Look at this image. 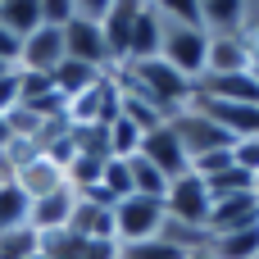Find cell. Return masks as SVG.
<instances>
[{"mask_svg":"<svg viewBox=\"0 0 259 259\" xmlns=\"http://www.w3.org/2000/svg\"><path fill=\"white\" fill-rule=\"evenodd\" d=\"M114 82H118V91H123V96L146 100V105H150V109H159L164 118H173V114H182V109H191V105H196V82H191V77H182L178 68H168L164 59L123 64V68H114Z\"/></svg>","mask_w":259,"mask_h":259,"instance_id":"1","label":"cell"},{"mask_svg":"<svg viewBox=\"0 0 259 259\" xmlns=\"http://www.w3.org/2000/svg\"><path fill=\"white\" fill-rule=\"evenodd\" d=\"M205 50H209V32H205V27H168V23H164L159 59H164L168 68H178L182 77L200 82V77H205Z\"/></svg>","mask_w":259,"mask_h":259,"instance_id":"2","label":"cell"},{"mask_svg":"<svg viewBox=\"0 0 259 259\" xmlns=\"http://www.w3.org/2000/svg\"><path fill=\"white\" fill-rule=\"evenodd\" d=\"M164 223V200L155 196H123L114 205V241L132 246V241H150Z\"/></svg>","mask_w":259,"mask_h":259,"instance_id":"3","label":"cell"},{"mask_svg":"<svg viewBox=\"0 0 259 259\" xmlns=\"http://www.w3.org/2000/svg\"><path fill=\"white\" fill-rule=\"evenodd\" d=\"M173 123V132H178V141H182V150H187V164L191 159H200V155H214V150H232L237 141L209 118V114H200L196 105L191 109H182V114H173L168 118Z\"/></svg>","mask_w":259,"mask_h":259,"instance_id":"4","label":"cell"},{"mask_svg":"<svg viewBox=\"0 0 259 259\" xmlns=\"http://www.w3.org/2000/svg\"><path fill=\"white\" fill-rule=\"evenodd\" d=\"M209 205H214V196L196 173L173 178L168 191H164V214L178 219V223H191V228H209Z\"/></svg>","mask_w":259,"mask_h":259,"instance_id":"5","label":"cell"},{"mask_svg":"<svg viewBox=\"0 0 259 259\" xmlns=\"http://www.w3.org/2000/svg\"><path fill=\"white\" fill-rule=\"evenodd\" d=\"M64 59H68L64 55V27H46L41 23L32 36L18 41V68L23 73H55Z\"/></svg>","mask_w":259,"mask_h":259,"instance_id":"6","label":"cell"},{"mask_svg":"<svg viewBox=\"0 0 259 259\" xmlns=\"http://www.w3.org/2000/svg\"><path fill=\"white\" fill-rule=\"evenodd\" d=\"M141 159H150L168 182L173 178H182L191 164H187V150H182V141H178V132H173V123H159V127H150L146 137H141V150H137Z\"/></svg>","mask_w":259,"mask_h":259,"instance_id":"7","label":"cell"},{"mask_svg":"<svg viewBox=\"0 0 259 259\" xmlns=\"http://www.w3.org/2000/svg\"><path fill=\"white\" fill-rule=\"evenodd\" d=\"M137 14H141L137 0H109V14H105V23H100V32H105V50H109V73L127 64V46H132Z\"/></svg>","mask_w":259,"mask_h":259,"instance_id":"8","label":"cell"},{"mask_svg":"<svg viewBox=\"0 0 259 259\" xmlns=\"http://www.w3.org/2000/svg\"><path fill=\"white\" fill-rule=\"evenodd\" d=\"M64 55L77 59V64H91V68H105L109 73V50H105V32L100 23H87L73 14V23L64 27Z\"/></svg>","mask_w":259,"mask_h":259,"instance_id":"9","label":"cell"},{"mask_svg":"<svg viewBox=\"0 0 259 259\" xmlns=\"http://www.w3.org/2000/svg\"><path fill=\"white\" fill-rule=\"evenodd\" d=\"M18 105L36 118H64V96L55 91V77L50 73H23L18 68Z\"/></svg>","mask_w":259,"mask_h":259,"instance_id":"10","label":"cell"},{"mask_svg":"<svg viewBox=\"0 0 259 259\" xmlns=\"http://www.w3.org/2000/svg\"><path fill=\"white\" fill-rule=\"evenodd\" d=\"M196 109L209 114L232 141L241 137H259V105H232V100H209V96H196Z\"/></svg>","mask_w":259,"mask_h":259,"instance_id":"11","label":"cell"},{"mask_svg":"<svg viewBox=\"0 0 259 259\" xmlns=\"http://www.w3.org/2000/svg\"><path fill=\"white\" fill-rule=\"evenodd\" d=\"M259 223V200L255 191H232V196H219L209 205V237L214 232H237V228H255Z\"/></svg>","mask_w":259,"mask_h":259,"instance_id":"12","label":"cell"},{"mask_svg":"<svg viewBox=\"0 0 259 259\" xmlns=\"http://www.w3.org/2000/svg\"><path fill=\"white\" fill-rule=\"evenodd\" d=\"M255 55L241 36H209L205 50V77H232V73H250Z\"/></svg>","mask_w":259,"mask_h":259,"instance_id":"13","label":"cell"},{"mask_svg":"<svg viewBox=\"0 0 259 259\" xmlns=\"http://www.w3.org/2000/svg\"><path fill=\"white\" fill-rule=\"evenodd\" d=\"M73 209H77V191H73V187H59V191L32 200L27 228H32V232H59V228L73 223Z\"/></svg>","mask_w":259,"mask_h":259,"instance_id":"14","label":"cell"},{"mask_svg":"<svg viewBox=\"0 0 259 259\" xmlns=\"http://www.w3.org/2000/svg\"><path fill=\"white\" fill-rule=\"evenodd\" d=\"M18 187H23V196L27 200H41V196H50V191H59V187H68V178H64V168L55 164V159H46V155H36V159H27L23 168H14L9 173Z\"/></svg>","mask_w":259,"mask_h":259,"instance_id":"15","label":"cell"},{"mask_svg":"<svg viewBox=\"0 0 259 259\" xmlns=\"http://www.w3.org/2000/svg\"><path fill=\"white\" fill-rule=\"evenodd\" d=\"M196 96L209 100H232V105H259V82L250 73H232V77H200Z\"/></svg>","mask_w":259,"mask_h":259,"instance_id":"16","label":"cell"},{"mask_svg":"<svg viewBox=\"0 0 259 259\" xmlns=\"http://www.w3.org/2000/svg\"><path fill=\"white\" fill-rule=\"evenodd\" d=\"M200 23L209 36H241L246 0H200Z\"/></svg>","mask_w":259,"mask_h":259,"instance_id":"17","label":"cell"},{"mask_svg":"<svg viewBox=\"0 0 259 259\" xmlns=\"http://www.w3.org/2000/svg\"><path fill=\"white\" fill-rule=\"evenodd\" d=\"M159 46H164V23H159L155 5H141V14H137V27H132V46H127V64L159 59Z\"/></svg>","mask_w":259,"mask_h":259,"instance_id":"18","label":"cell"},{"mask_svg":"<svg viewBox=\"0 0 259 259\" xmlns=\"http://www.w3.org/2000/svg\"><path fill=\"white\" fill-rule=\"evenodd\" d=\"M205 250L214 259H259V223L255 228H237V232H214Z\"/></svg>","mask_w":259,"mask_h":259,"instance_id":"19","label":"cell"},{"mask_svg":"<svg viewBox=\"0 0 259 259\" xmlns=\"http://www.w3.org/2000/svg\"><path fill=\"white\" fill-rule=\"evenodd\" d=\"M0 27L14 41L32 36L41 27V0H0Z\"/></svg>","mask_w":259,"mask_h":259,"instance_id":"20","label":"cell"},{"mask_svg":"<svg viewBox=\"0 0 259 259\" xmlns=\"http://www.w3.org/2000/svg\"><path fill=\"white\" fill-rule=\"evenodd\" d=\"M55 91L64 96V100H73V96H82V91H91L100 77H105V68H91V64H77V59H64L55 73Z\"/></svg>","mask_w":259,"mask_h":259,"instance_id":"21","label":"cell"},{"mask_svg":"<svg viewBox=\"0 0 259 259\" xmlns=\"http://www.w3.org/2000/svg\"><path fill=\"white\" fill-rule=\"evenodd\" d=\"M87 237L73 232V228H59V232H36V250L46 259H87Z\"/></svg>","mask_w":259,"mask_h":259,"instance_id":"22","label":"cell"},{"mask_svg":"<svg viewBox=\"0 0 259 259\" xmlns=\"http://www.w3.org/2000/svg\"><path fill=\"white\" fill-rule=\"evenodd\" d=\"M27 214H32V200L23 196V187L14 178H0V232L27 228Z\"/></svg>","mask_w":259,"mask_h":259,"instance_id":"23","label":"cell"},{"mask_svg":"<svg viewBox=\"0 0 259 259\" xmlns=\"http://www.w3.org/2000/svg\"><path fill=\"white\" fill-rule=\"evenodd\" d=\"M105 132H109V159H132L137 150H141V127L132 123V118H114V123H105Z\"/></svg>","mask_w":259,"mask_h":259,"instance_id":"24","label":"cell"},{"mask_svg":"<svg viewBox=\"0 0 259 259\" xmlns=\"http://www.w3.org/2000/svg\"><path fill=\"white\" fill-rule=\"evenodd\" d=\"M27 255H36V232L32 228L0 232V259H27Z\"/></svg>","mask_w":259,"mask_h":259,"instance_id":"25","label":"cell"},{"mask_svg":"<svg viewBox=\"0 0 259 259\" xmlns=\"http://www.w3.org/2000/svg\"><path fill=\"white\" fill-rule=\"evenodd\" d=\"M100 187L114 196V205L123 196H132V173H127V159H105V173H100Z\"/></svg>","mask_w":259,"mask_h":259,"instance_id":"26","label":"cell"},{"mask_svg":"<svg viewBox=\"0 0 259 259\" xmlns=\"http://www.w3.org/2000/svg\"><path fill=\"white\" fill-rule=\"evenodd\" d=\"M118 259H187L182 250H173L168 241L150 237V241H132V246H118Z\"/></svg>","mask_w":259,"mask_h":259,"instance_id":"27","label":"cell"},{"mask_svg":"<svg viewBox=\"0 0 259 259\" xmlns=\"http://www.w3.org/2000/svg\"><path fill=\"white\" fill-rule=\"evenodd\" d=\"M77 14V0H41V23L46 27H68Z\"/></svg>","mask_w":259,"mask_h":259,"instance_id":"28","label":"cell"},{"mask_svg":"<svg viewBox=\"0 0 259 259\" xmlns=\"http://www.w3.org/2000/svg\"><path fill=\"white\" fill-rule=\"evenodd\" d=\"M232 164L241 168V173H259V137H241L237 146H232Z\"/></svg>","mask_w":259,"mask_h":259,"instance_id":"29","label":"cell"},{"mask_svg":"<svg viewBox=\"0 0 259 259\" xmlns=\"http://www.w3.org/2000/svg\"><path fill=\"white\" fill-rule=\"evenodd\" d=\"M241 41L250 46V55L259 59V0H246V27H241Z\"/></svg>","mask_w":259,"mask_h":259,"instance_id":"30","label":"cell"},{"mask_svg":"<svg viewBox=\"0 0 259 259\" xmlns=\"http://www.w3.org/2000/svg\"><path fill=\"white\" fill-rule=\"evenodd\" d=\"M14 105H18V68L0 77V118H5V114H9Z\"/></svg>","mask_w":259,"mask_h":259,"instance_id":"31","label":"cell"},{"mask_svg":"<svg viewBox=\"0 0 259 259\" xmlns=\"http://www.w3.org/2000/svg\"><path fill=\"white\" fill-rule=\"evenodd\" d=\"M14 68H18V64H9V59H0V77H5V73H14Z\"/></svg>","mask_w":259,"mask_h":259,"instance_id":"32","label":"cell"},{"mask_svg":"<svg viewBox=\"0 0 259 259\" xmlns=\"http://www.w3.org/2000/svg\"><path fill=\"white\" fill-rule=\"evenodd\" d=\"M5 141H9V127H5V118H0V150H5Z\"/></svg>","mask_w":259,"mask_h":259,"instance_id":"33","label":"cell"},{"mask_svg":"<svg viewBox=\"0 0 259 259\" xmlns=\"http://www.w3.org/2000/svg\"><path fill=\"white\" fill-rule=\"evenodd\" d=\"M250 191H255V200H259V173H255V178H250Z\"/></svg>","mask_w":259,"mask_h":259,"instance_id":"34","label":"cell"},{"mask_svg":"<svg viewBox=\"0 0 259 259\" xmlns=\"http://www.w3.org/2000/svg\"><path fill=\"white\" fill-rule=\"evenodd\" d=\"M187 259H214V255H209V250H196V255H187Z\"/></svg>","mask_w":259,"mask_h":259,"instance_id":"35","label":"cell"},{"mask_svg":"<svg viewBox=\"0 0 259 259\" xmlns=\"http://www.w3.org/2000/svg\"><path fill=\"white\" fill-rule=\"evenodd\" d=\"M250 77H255V82H259V59H255V64H250Z\"/></svg>","mask_w":259,"mask_h":259,"instance_id":"36","label":"cell"},{"mask_svg":"<svg viewBox=\"0 0 259 259\" xmlns=\"http://www.w3.org/2000/svg\"><path fill=\"white\" fill-rule=\"evenodd\" d=\"M27 259H46V255H41V250H36V255H27Z\"/></svg>","mask_w":259,"mask_h":259,"instance_id":"37","label":"cell"}]
</instances>
